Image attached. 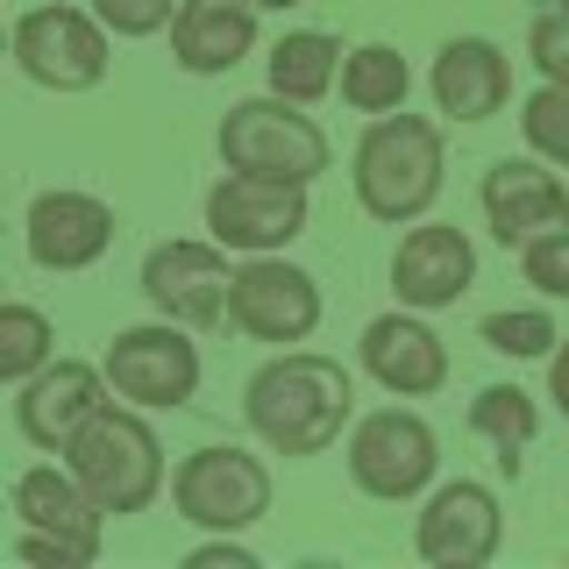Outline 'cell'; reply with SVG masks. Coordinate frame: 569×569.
Segmentation results:
<instances>
[{"instance_id":"cell-33","label":"cell","mask_w":569,"mask_h":569,"mask_svg":"<svg viewBox=\"0 0 569 569\" xmlns=\"http://www.w3.org/2000/svg\"><path fill=\"white\" fill-rule=\"evenodd\" d=\"M249 8H299V0H249Z\"/></svg>"},{"instance_id":"cell-1","label":"cell","mask_w":569,"mask_h":569,"mask_svg":"<svg viewBox=\"0 0 569 569\" xmlns=\"http://www.w3.org/2000/svg\"><path fill=\"white\" fill-rule=\"evenodd\" d=\"M356 413V378L335 356L284 349L242 385V420L271 456H320L342 441Z\"/></svg>"},{"instance_id":"cell-14","label":"cell","mask_w":569,"mask_h":569,"mask_svg":"<svg viewBox=\"0 0 569 569\" xmlns=\"http://www.w3.org/2000/svg\"><path fill=\"white\" fill-rule=\"evenodd\" d=\"M477 200H485V221L506 249L548 236V228H569V186L541 157H506V164H491L485 186H477Z\"/></svg>"},{"instance_id":"cell-4","label":"cell","mask_w":569,"mask_h":569,"mask_svg":"<svg viewBox=\"0 0 569 569\" xmlns=\"http://www.w3.org/2000/svg\"><path fill=\"white\" fill-rule=\"evenodd\" d=\"M221 164L228 171H257V178H292V186H313L320 171H328V136H320L313 114H299L292 100L278 93H257V100H236L221 114Z\"/></svg>"},{"instance_id":"cell-24","label":"cell","mask_w":569,"mask_h":569,"mask_svg":"<svg viewBox=\"0 0 569 569\" xmlns=\"http://www.w3.org/2000/svg\"><path fill=\"white\" fill-rule=\"evenodd\" d=\"M50 349H58V335L36 307H0V385L36 378L50 363Z\"/></svg>"},{"instance_id":"cell-34","label":"cell","mask_w":569,"mask_h":569,"mask_svg":"<svg viewBox=\"0 0 569 569\" xmlns=\"http://www.w3.org/2000/svg\"><path fill=\"white\" fill-rule=\"evenodd\" d=\"M0 58H8V29H0Z\"/></svg>"},{"instance_id":"cell-10","label":"cell","mask_w":569,"mask_h":569,"mask_svg":"<svg viewBox=\"0 0 569 569\" xmlns=\"http://www.w3.org/2000/svg\"><path fill=\"white\" fill-rule=\"evenodd\" d=\"M228 328H242L249 342H307L320 328V284L313 271L284 263L278 249L271 257H242V271L228 278Z\"/></svg>"},{"instance_id":"cell-21","label":"cell","mask_w":569,"mask_h":569,"mask_svg":"<svg viewBox=\"0 0 569 569\" xmlns=\"http://www.w3.org/2000/svg\"><path fill=\"white\" fill-rule=\"evenodd\" d=\"M470 435L491 441V456H498V470H506V477H520L533 435H541V406H533L520 385H485L470 399Z\"/></svg>"},{"instance_id":"cell-25","label":"cell","mask_w":569,"mask_h":569,"mask_svg":"<svg viewBox=\"0 0 569 569\" xmlns=\"http://www.w3.org/2000/svg\"><path fill=\"white\" fill-rule=\"evenodd\" d=\"M520 136H527V150L541 157V164L569 171V86H556V79L533 86L527 107H520Z\"/></svg>"},{"instance_id":"cell-23","label":"cell","mask_w":569,"mask_h":569,"mask_svg":"<svg viewBox=\"0 0 569 569\" xmlns=\"http://www.w3.org/2000/svg\"><path fill=\"white\" fill-rule=\"evenodd\" d=\"M342 100L356 107V114H391V107H406V93H413V71H406V58L391 43H356L342 50Z\"/></svg>"},{"instance_id":"cell-20","label":"cell","mask_w":569,"mask_h":569,"mask_svg":"<svg viewBox=\"0 0 569 569\" xmlns=\"http://www.w3.org/2000/svg\"><path fill=\"white\" fill-rule=\"evenodd\" d=\"M427 86H435V107L449 121H491L512 100V64L491 36H456V43H441Z\"/></svg>"},{"instance_id":"cell-30","label":"cell","mask_w":569,"mask_h":569,"mask_svg":"<svg viewBox=\"0 0 569 569\" xmlns=\"http://www.w3.org/2000/svg\"><path fill=\"white\" fill-rule=\"evenodd\" d=\"M186 562H192V569H213V562H228V569H257V556H249L242 541H228V533H213V541H200Z\"/></svg>"},{"instance_id":"cell-26","label":"cell","mask_w":569,"mask_h":569,"mask_svg":"<svg viewBox=\"0 0 569 569\" xmlns=\"http://www.w3.org/2000/svg\"><path fill=\"white\" fill-rule=\"evenodd\" d=\"M527 58L541 64V79L569 86V0H541V14L527 29Z\"/></svg>"},{"instance_id":"cell-6","label":"cell","mask_w":569,"mask_h":569,"mask_svg":"<svg viewBox=\"0 0 569 569\" xmlns=\"http://www.w3.org/2000/svg\"><path fill=\"white\" fill-rule=\"evenodd\" d=\"M441 470V441L435 427L420 413H406V406H378V413L356 420L349 435V477L363 498H385V506H406V498H420L435 485Z\"/></svg>"},{"instance_id":"cell-12","label":"cell","mask_w":569,"mask_h":569,"mask_svg":"<svg viewBox=\"0 0 569 569\" xmlns=\"http://www.w3.org/2000/svg\"><path fill=\"white\" fill-rule=\"evenodd\" d=\"M498 533H506V512H498L491 485L456 477V485L427 491L413 548H420V562H435V569H485L498 556Z\"/></svg>"},{"instance_id":"cell-5","label":"cell","mask_w":569,"mask_h":569,"mask_svg":"<svg viewBox=\"0 0 569 569\" xmlns=\"http://www.w3.org/2000/svg\"><path fill=\"white\" fill-rule=\"evenodd\" d=\"M100 378L121 406L142 413H171L200 391V342L178 320H150V328H121L100 356Z\"/></svg>"},{"instance_id":"cell-2","label":"cell","mask_w":569,"mask_h":569,"mask_svg":"<svg viewBox=\"0 0 569 569\" xmlns=\"http://www.w3.org/2000/svg\"><path fill=\"white\" fill-rule=\"evenodd\" d=\"M441 121L427 114H406V107H391V114H370L363 142H356V207L370 213V221H420L427 207L441 200Z\"/></svg>"},{"instance_id":"cell-13","label":"cell","mask_w":569,"mask_h":569,"mask_svg":"<svg viewBox=\"0 0 569 569\" xmlns=\"http://www.w3.org/2000/svg\"><path fill=\"white\" fill-rule=\"evenodd\" d=\"M470 284H477V249L449 221L406 228V242L391 249V292H399V307H413V313L456 307Z\"/></svg>"},{"instance_id":"cell-28","label":"cell","mask_w":569,"mask_h":569,"mask_svg":"<svg viewBox=\"0 0 569 569\" xmlns=\"http://www.w3.org/2000/svg\"><path fill=\"white\" fill-rule=\"evenodd\" d=\"M556 320L548 313H485V342L498 349V356H548L556 349Z\"/></svg>"},{"instance_id":"cell-29","label":"cell","mask_w":569,"mask_h":569,"mask_svg":"<svg viewBox=\"0 0 569 569\" xmlns=\"http://www.w3.org/2000/svg\"><path fill=\"white\" fill-rule=\"evenodd\" d=\"M171 8L178 0H93V22L107 36H157L171 29Z\"/></svg>"},{"instance_id":"cell-19","label":"cell","mask_w":569,"mask_h":569,"mask_svg":"<svg viewBox=\"0 0 569 569\" xmlns=\"http://www.w3.org/2000/svg\"><path fill=\"white\" fill-rule=\"evenodd\" d=\"M8 498H14V520H22L29 533H50V541L79 548V562L100 556V520H107V512L86 498V485L71 470H58V462H36V470L14 477Z\"/></svg>"},{"instance_id":"cell-27","label":"cell","mask_w":569,"mask_h":569,"mask_svg":"<svg viewBox=\"0 0 569 569\" xmlns=\"http://www.w3.org/2000/svg\"><path fill=\"white\" fill-rule=\"evenodd\" d=\"M520 278L548 299H569V228H548V236L520 242Z\"/></svg>"},{"instance_id":"cell-7","label":"cell","mask_w":569,"mask_h":569,"mask_svg":"<svg viewBox=\"0 0 569 569\" xmlns=\"http://www.w3.org/2000/svg\"><path fill=\"white\" fill-rule=\"evenodd\" d=\"M171 506L207 533H242L271 512V470L249 449H192L171 470Z\"/></svg>"},{"instance_id":"cell-3","label":"cell","mask_w":569,"mask_h":569,"mask_svg":"<svg viewBox=\"0 0 569 569\" xmlns=\"http://www.w3.org/2000/svg\"><path fill=\"white\" fill-rule=\"evenodd\" d=\"M64 470L86 485V498L121 520V512H142L157 491H164V441L150 435L142 406H93L79 420V435L64 441Z\"/></svg>"},{"instance_id":"cell-11","label":"cell","mask_w":569,"mask_h":569,"mask_svg":"<svg viewBox=\"0 0 569 569\" xmlns=\"http://www.w3.org/2000/svg\"><path fill=\"white\" fill-rule=\"evenodd\" d=\"M228 249L221 242H157L142 257V299L178 328H221L228 320Z\"/></svg>"},{"instance_id":"cell-17","label":"cell","mask_w":569,"mask_h":569,"mask_svg":"<svg viewBox=\"0 0 569 569\" xmlns=\"http://www.w3.org/2000/svg\"><path fill=\"white\" fill-rule=\"evenodd\" d=\"M363 370L391 391V399H435V391L449 385V342H441L413 307L378 313L363 328Z\"/></svg>"},{"instance_id":"cell-9","label":"cell","mask_w":569,"mask_h":569,"mask_svg":"<svg viewBox=\"0 0 569 569\" xmlns=\"http://www.w3.org/2000/svg\"><path fill=\"white\" fill-rule=\"evenodd\" d=\"M207 236L236 257H271L292 236H307V186L292 178H257V171H228L207 192Z\"/></svg>"},{"instance_id":"cell-32","label":"cell","mask_w":569,"mask_h":569,"mask_svg":"<svg viewBox=\"0 0 569 569\" xmlns=\"http://www.w3.org/2000/svg\"><path fill=\"white\" fill-rule=\"evenodd\" d=\"M548 399L569 413V342H562V335H556V349H548Z\"/></svg>"},{"instance_id":"cell-18","label":"cell","mask_w":569,"mask_h":569,"mask_svg":"<svg viewBox=\"0 0 569 569\" xmlns=\"http://www.w3.org/2000/svg\"><path fill=\"white\" fill-rule=\"evenodd\" d=\"M257 50V8L249 0H178L171 8V58L192 79H221Z\"/></svg>"},{"instance_id":"cell-8","label":"cell","mask_w":569,"mask_h":569,"mask_svg":"<svg viewBox=\"0 0 569 569\" xmlns=\"http://www.w3.org/2000/svg\"><path fill=\"white\" fill-rule=\"evenodd\" d=\"M8 58L43 93H93L107 79V29L86 8H29L8 29Z\"/></svg>"},{"instance_id":"cell-31","label":"cell","mask_w":569,"mask_h":569,"mask_svg":"<svg viewBox=\"0 0 569 569\" xmlns=\"http://www.w3.org/2000/svg\"><path fill=\"white\" fill-rule=\"evenodd\" d=\"M14 556H22V562H58V569H86V562H79V548L50 541V533H22V541H14Z\"/></svg>"},{"instance_id":"cell-22","label":"cell","mask_w":569,"mask_h":569,"mask_svg":"<svg viewBox=\"0 0 569 569\" xmlns=\"http://www.w3.org/2000/svg\"><path fill=\"white\" fill-rule=\"evenodd\" d=\"M335 71H342V43L320 29H292L271 43V93L292 107H313L335 93Z\"/></svg>"},{"instance_id":"cell-16","label":"cell","mask_w":569,"mask_h":569,"mask_svg":"<svg viewBox=\"0 0 569 569\" xmlns=\"http://www.w3.org/2000/svg\"><path fill=\"white\" fill-rule=\"evenodd\" d=\"M114 249V207L93 192H36L29 207V263L36 271H93Z\"/></svg>"},{"instance_id":"cell-15","label":"cell","mask_w":569,"mask_h":569,"mask_svg":"<svg viewBox=\"0 0 569 569\" xmlns=\"http://www.w3.org/2000/svg\"><path fill=\"white\" fill-rule=\"evenodd\" d=\"M107 399V378L79 356H50L36 378H22V399H14V427H22L29 449L64 456V441L79 435V420Z\"/></svg>"}]
</instances>
